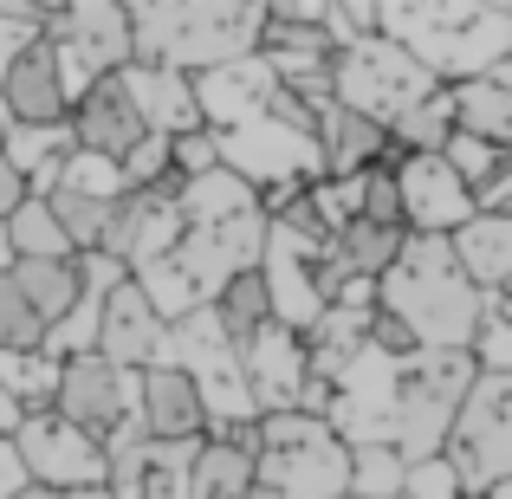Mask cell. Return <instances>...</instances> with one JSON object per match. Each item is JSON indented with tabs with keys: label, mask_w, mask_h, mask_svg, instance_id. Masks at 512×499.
Returning a JSON list of instances; mask_svg holds the SVG:
<instances>
[{
	"label": "cell",
	"mask_w": 512,
	"mask_h": 499,
	"mask_svg": "<svg viewBox=\"0 0 512 499\" xmlns=\"http://www.w3.org/2000/svg\"><path fill=\"white\" fill-rule=\"evenodd\" d=\"M376 312L396 318V325L415 337V350H474L487 292L454 260V240L409 234V247L396 253V266L376 279Z\"/></svg>",
	"instance_id": "6da1fadb"
},
{
	"label": "cell",
	"mask_w": 512,
	"mask_h": 499,
	"mask_svg": "<svg viewBox=\"0 0 512 499\" xmlns=\"http://www.w3.org/2000/svg\"><path fill=\"white\" fill-rule=\"evenodd\" d=\"M376 33L396 39L441 85H467L512 59V7L487 0H396L376 7Z\"/></svg>",
	"instance_id": "7a4b0ae2"
},
{
	"label": "cell",
	"mask_w": 512,
	"mask_h": 499,
	"mask_svg": "<svg viewBox=\"0 0 512 499\" xmlns=\"http://www.w3.org/2000/svg\"><path fill=\"white\" fill-rule=\"evenodd\" d=\"M130 39H137V65L201 78L260 52L266 7L260 0H143L130 7Z\"/></svg>",
	"instance_id": "3957f363"
},
{
	"label": "cell",
	"mask_w": 512,
	"mask_h": 499,
	"mask_svg": "<svg viewBox=\"0 0 512 499\" xmlns=\"http://www.w3.org/2000/svg\"><path fill=\"white\" fill-rule=\"evenodd\" d=\"M247 499H350V448L325 415H260Z\"/></svg>",
	"instance_id": "277c9868"
},
{
	"label": "cell",
	"mask_w": 512,
	"mask_h": 499,
	"mask_svg": "<svg viewBox=\"0 0 512 499\" xmlns=\"http://www.w3.org/2000/svg\"><path fill=\"white\" fill-rule=\"evenodd\" d=\"M474 376L480 370H474L467 350H415V357H402V376H396V454L409 467L448 454L454 415H461Z\"/></svg>",
	"instance_id": "5b68a950"
},
{
	"label": "cell",
	"mask_w": 512,
	"mask_h": 499,
	"mask_svg": "<svg viewBox=\"0 0 512 499\" xmlns=\"http://www.w3.org/2000/svg\"><path fill=\"white\" fill-rule=\"evenodd\" d=\"M435 91H441V78H428L422 65H415L396 39H383V33L344 46L338 65H331V98H338L344 111L383 124V130H396L402 117H409L415 104H428Z\"/></svg>",
	"instance_id": "8992f818"
},
{
	"label": "cell",
	"mask_w": 512,
	"mask_h": 499,
	"mask_svg": "<svg viewBox=\"0 0 512 499\" xmlns=\"http://www.w3.org/2000/svg\"><path fill=\"white\" fill-rule=\"evenodd\" d=\"M46 39L59 52V72L72 104L85 98L98 78H117L137 59V39H130V7L117 0H78V7H46Z\"/></svg>",
	"instance_id": "52a82bcc"
},
{
	"label": "cell",
	"mask_w": 512,
	"mask_h": 499,
	"mask_svg": "<svg viewBox=\"0 0 512 499\" xmlns=\"http://www.w3.org/2000/svg\"><path fill=\"white\" fill-rule=\"evenodd\" d=\"M448 467L467 499H487L512 480V376H474L448 435Z\"/></svg>",
	"instance_id": "ba28073f"
},
{
	"label": "cell",
	"mask_w": 512,
	"mask_h": 499,
	"mask_svg": "<svg viewBox=\"0 0 512 499\" xmlns=\"http://www.w3.org/2000/svg\"><path fill=\"white\" fill-rule=\"evenodd\" d=\"M221 169H234L247 188L273 195V188H299V182H325V156H318L312 130L279 124L273 111L253 117V124L227 130L221 137Z\"/></svg>",
	"instance_id": "9c48e42d"
},
{
	"label": "cell",
	"mask_w": 512,
	"mask_h": 499,
	"mask_svg": "<svg viewBox=\"0 0 512 499\" xmlns=\"http://www.w3.org/2000/svg\"><path fill=\"white\" fill-rule=\"evenodd\" d=\"M13 448H20L26 480H33L39 493H104V480H111L104 448L52 409L26 415V422L13 428Z\"/></svg>",
	"instance_id": "30bf717a"
},
{
	"label": "cell",
	"mask_w": 512,
	"mask_h": 499,
	"mask_svg": "<svg viewBox=\"0 0 512 499\" xmlns=\"http://www.w3.org/2000/svg\"><path fill=\"white\" fill-rule=\"evenodd\" d=\"M396 376H402V357H383V350L370 344L338 383H331L325 422L344 448H396Z\"/></svg>",
	"instance_id": "8fae6325"
},
{
	"label": "cell",
	"mask_w": 512,
	"mask_h": 499,
	"mask_svg": "<svg viewBox=\"0 0 512 499\" xmlns=\"http://www.w3.org/2000/svg\"><path fill=\"white\" fill-rule=\"evenodd\" d=\"M52 415H65L72 428H85L104 448V441L137 415V376L104 363L98 350H91V357H72V363H59V402H52Z\"/></svg>",
	"instance_id": "7c38bea8"
},
{
	"label": "cell",
	"mask_w": 512,
	"mask_h": 499,
	"mask_svg": "<svg viewBox=\"0 0 512 499\" xmlns=\"http://www.w3.org/2000/svg\"><path fill=\"white\" fill-rule=\"evenodd\" d=\"M331 247V240H325ZM318 240H299L292 227H273L266 221V253H260V279H266V299H273V325L286 331H312L325 318V286H318Z\"/></svg>",
	"instance_id": "4fadbf2b"
},
{
	"label": "cell",
	"mask_w": 512,
	"mask_h": 499,
	"mask_svg": "<svg viewBox=\"0 0 512 499\" xmlns=\"http://www.w3.org/2000/svg\"><path fill=\"white\" fill-rule=\"evenodd\" d=\"M389 163H396V195H402V227L409 234L454 240L480 214L474 188L441 163V156H389Z\"/></svg>",
	"instance_id": "5bb4252c"
},
{
	"label": "cell",
	"mask_w": 512,
	"mask_h": 499,
	"mask_svg": "<svg viewBox=\"0 0 512 499\" xmlns=\"http://www.w3.org/2000/svg\"><path fill=\"white\" fill-rule=\"evenodd\" d=\"M175 195H182V182H163V188H130V195L111 208L104 260L130 266V273H143V266L163 260L175 240L188 234V221H182V208H175Z\"/></svg>",
	"instance_id": "9a60e30c"
},
{
	"label": "cell",
	"mask_w": 512,
	"mask_h": 499,
	"mask_svg": "<svg viewBox=\"0 0 512 499\" xmlns=\"http://www.w3.org/2000/svg\"><path fill=\"white\" fill-rule=\"evenodd\" d=\"M98 357L117 363V370H130V376H143V370H156V363H169V325H163V312L143 299L137 279H124V286L104 292Z\"/></svg>",
	"instance_id": "2e32d148"
},
{
	"label": "cell",
	"mask_w": 512,
	"mask_h": 499,
	"mask_svg": "<svg viewBox=\"0 0 512 499\" xmlns=\"http://www.w3.org/2000/svg\"><path fill=\"white\" fill-rule=\"evenodd\" d=\"M240 370H247L253 409L260 415H299L305 389H312V363H305V337L286 325H266L240 344Z\"/></svg>",
	"instance_id": "e0dca14e"
},
{
	"label": "cell",
	"mask_w": 512,
	"mask_h": 499,
	"mask_svg": "<svg viewBox=\"0 0 512 499\" xmlns=\"http://www.w3.org/2000/svg\"><path fill=\"white\" fill-rule=\"evenodd\" d=\"M0 111H7L13 124H26V130H59V124H72V91H65V72H59L52 39L26 46L20 59L7 65V78H0Z\"/></svg>",
	"instance_id": "ac0fdd59"
},
{
	"label": "cell",
	"mask_w": 512,
	"mask_h": 499,
	"mask_svg": "<svg viewBox=\"0 0 512 499\" xmlns=\"http://www.w3.org/2000/svg\"><path fill=\"white\" fill-rule=\"evenodd\" d=\"M143 137H150V130H143V117H137V104H130L124 78H98V85L72 104V143H78V156L124 163Z\"/></svg>",
	"instance_id": "d6986e66"
},
{
	"label": "cell",
	"mask_w": 512,
	"mask_h": 499,
	"mask_svg": "<svg viewBox=\"0 0 512 499\" xmlns=\"http://www.w3.org/2000/svg\"><path fill=\"white\" fill-rule=\"evenodd\" d=\"M273 91H279V78H273V65H266L260 52H253V59H240V65H221V72H201V78H195L201 124H208L214 137H227V130L266 117Z\"/></svg>",
	"instance_id": "ffe728a7"
},
{
	"label": "cell",
	"mask_w": 512,
	"mask_h": 499,
	"mask_svg": "<svg viewBox=\"0 0 512 499\" xmlns=\"http://www.w3.org/2000/svg\"><path fill=\"white\" fill-rule=\"evenodd\" d=\"M137 422L150 428V441L188 448V441H208V409H201V389L188 383V370L156 363L137 376Z\"/></svg>",
	"instance_id": "44dd1931"
},
{
	"label": "cell",
	"mask_w": 512,
	"mask_h": 499,
	"mask_svg": "<svg viewBox=\"0 0 512 499\" xmlns=\"http://www.w3.org/2000/svg\"><path fill=\"white\" fill-rule=\"evenodd\" d=\"M124 91H130V104H137V117H143V130L150 137H188V130H208L201 124V104H195V78L188 72H169V65H137L130 59L124 72Z\"/></svg>",
	"instance_id": "7402d4cb"
},
{
	"label": "cell",
	"mask_w": 512,
	"mask_h": 499,
	"mask_svg": "<svg viewBox=\"0 0 512 499\" xmlns=\"http://www.w3.org/2000/svg\"><path fill=\"white\" fill-rule=\"evenodd\" d=\"M318 156H325V182H350V175L389 163L396 150H389L383 124H370V117L344 111V104L331 98V104H318Z\"/></svg>",
	"instance_id": "603a6c76"
},
{
	"label": "cell",
	"mask_w": 512,
	"mask_h": 499,
	"mask_svg": "<svg viewBox=\"0 0 512 499\" xmlns=\"http://www.w3.org/2000/svg\"><path fill=\"white\" fill-rule=\"evenodd\" d=\"M448 91H454V130L461 137L512 150V59L480 72V78H467V85H448Z\"/></svg>",
	"instance_id": "cb8c5ba5"
},
{
	"label": "cell",
	"mask_w": 512,
	"mask_h": 499,
	"mask_svg": "<svg viewBox=\"0 0 512 499\" xmlns=\"http://www.w3.org/2000/svg\"><path fill=\"white\" fill-rule=\"evenodd\" d=\"M454 260L467 266V279H474L487 299L512 292V214H474V221L454 234Z\"/></svg>",
	"instance_id": "d4e9b609"
},
{
	"label": "cell",
	"mask_w": 512,
	"mask_h": 499,
	"mask_svg": "<svg viewBox=\"0 0 512 499\" xmlns=\"http://www.w3.org/2000/svg\"><path fill=\"white\" fill-rule=\"evenodd\" d=\"M13 286H20V299L33 305L39 325H59L65 312H72L78 299H85V260H13L7 266Z\"/></svg>",
	"instance_id": "484cf974"
},
{
	"label": "cell",
	"mask_w": 512,
	"mask_h": 499,
	"mask_svg": "<svg viewBox=\"0 0 512 499\" xmlns=\"http://www.w3.org/2000/svg\"><path fill=\"white\" fill-rule=\"evenodd\" d=\"M175 208H182L188 227H234V221H247V214H266L260 188H247L234 169H214V175H201V182H182Z\"/></svg>",
	"instance_id": "4316f807"
},
{
	"label": "cell",
	"mask_w": 512,
	"mask_h": 499,
	"mask_svg": "<svg viewBox=\"0 0 512 499\" xmlns=\"http://www.w3.org/2000/svg\"><path fill=\"white\" fill-rule=\"evenodd\" d=\"M253 493V448L240 441H201L188 467V499H247Z\"/></svg>",
	"instance_id": "83f0119b"
},
{
	"label": "cell",
	"mask_w": 512,
	"mask_h": 499,
	"mask_svg": "<svg viewBox=\"0 0 512 499\" xmlns=\"http://www.w3.org/2000/svg\"><path fill=\"white\" fill-rule=\"evenodd\" d=\"M0 389L20 402V415H39L59 402V363L46 350H0Z\"/></svg>",
	"instance_id": "f1b7e54d"
},
{
	"label": "cell",
	"mask_w": 512,
	"mask_h": 499,
	"mask_svg": "<svg viewBox=\"0 0 512 499\" xmlns=\"http://www.w3.org/2000/svg\"><path fill=\"white\" fill-rule=\"evenodd\" d=\"M7 253L13 260H78L65 227H59V214L46 208V195H33L20 214H7Z\"/></svg>",
	"instance_id": "f546056e"
},
{
	"label": "cell",
	"mask_w": 512,
	"mask_h": 499,
	"mask_svg": "<svg viewBox=\"0 0 512 499\" xmlns=\"http://www.w3.org/2000/svg\"><path fill=\"white\" fill-rule=\"evenodd\" d=\"M448 137H454V91L441 85L435 98L415 104V111L389 130V150H396V156H441V150H448Z\"/></svg>",
	"instance_id": "4dcf8cb0"
},
{
	"label": "cell",
	"mask_w": 512,
	"mask_h": 499,
	"mask_svg": "<svg viewBox=\"0 0 512 499\" xmlns=\"http://www.w3.org/2000/svg\"><path fill=\"white\" fill-rule=\"evenodd\" d=\"M46 208L59 214L65 240H72V253L85 260V253H104V234H111V208L117 201H91V195H72V188H52Z\"/></svg>",
	"instance_id": "1f68e13d"
},
{
	"label": "cell",
	"mask_w": 512,
	"mask_h": 499,
	"mask_svg": "<svg viewBox=\"0 0 512 499\" xmlns=\"http://www.w3.org/2000/svg\"><path fill=\"white\" fill-rule=\"evenodd\" d=\"M214 318L227 325V337H234V344H247L253 331L273 325V299H266L260 266H253V273H240V279H227V292L214 299Z\"/></svg>",
	"instance_id": "d6a6232c"
},
{
	"label": "cell",
	"mask_w": 512,
	"mask_h": 499,
	"mask_svg": "<svg viewBox=\"0 0 512 499\" xmlns=\"http://www.w3.org/2000/svg\"><path fill=\"white\" fill-rule=\"evenodd\" d=\"M409 461L396 448H350V499H402Z\"/></svg>",
	"instance_id": "836d02e7"
},
{
	"label": "cell",
	"mask_w": 512,
	"mask_h": 499,
	"mask_svg": "<svg viewBox=\"0 0 512 499\" xmlns=\"http://www.w3.org/2000/svg\"><path fill=\"white\" fill-rule=\"evenodd\" d=\"M474 370L480 376H512V299H487V312H480V331H474Z\"/></svg>",
	"instance_id": "e575fe53"
},
{
	"label": "cell",
	"mask_w": 512,
	"mask_h": 499,
	"mask_svg": "<svg viewBox=\"0 0 512 499\" xmlns=\"http://www.w3.org/2000/svg\"><path fill=\"white\" fill-rule=\"evenodd\" d=\"M195 448H169V441H150V461H143V487L137 499H188V467H195Z\"/></svg>",
	"instance_id": "d590c367"
},
{
	"label": "cell",
	"mask_w": 512,
	"mask_h": 499,
	"mask_svg": "<svg viewBox=\"0 0 512 499\" xmlns=\"http://www.w3.org/2000/svg\"><path fill=\"white\" fill-rule=\"evenodd\" d=\"M52 188H72V195H91V201H124L130 195L124 169L104 163V156H78V150H72V163L59 169V182H52Z\"/></svg>",
	"instance_id": "8d00e7d4"
},
{
	"label": "cell",
	"mask_w": 512,
	"mask_h": 499,
	"mask_svg": "<svg viewBox=\"0 0 512 499\" xmlns=\"http://www.w3.org/2000/svg\"><path fill=\"white\" fill-rule=\"evenodd\" d=\"M506 156H512V150H493V143H480V137H461V130H454V137H448V150H441V163H448V169H454V175H461V182L480 195V188H487L493 175H500V163H506Z\"/></svg>",
	"instance_id": "74e56055"
},
{
	"label": "cell",
	"mask_w": 512,
	"mask_h": 499,
	"mask_svg": "<svg viewBox=\"0 0 512 499\" xmlns=\"http://www.w3.org/2000/svg\"><path fill=\"white\" fill-rule=\"evenodd\" d=\"M46 344V325L33 318V305L20 299L13 273H0V350H39Z\"/></svg>",
	"instance_id": "f35d334b"
},
{
	"label": "cell",
	"mask_w": 512,
	"mask_h": 499,
	"mask_svg": "<svg viewBox=\"0 0 512 499\" xmlns=\"http://www.w3.org/2000/svg\"><path fill=\"white\" fill-rule=\"evenodd\" d=\"M169 169H175V182H201V175H214V169H221V137H214V130H188V137H175L169 143Z\"/></svg>",
	"instance_id": "ab89813d"
},
{
	"label": "cell",
	"mask_w": 512,
	"mask_h": 499,
	"mask_svg": "<svg viewBox=\"0 0 512 499\" xmlns=\"http://www.w3.org/2000/svg\"><path fill=\"white\" fill-rule=\"evenodd\" d=\"M117 169H124V188H163V182H175V169H169V137H143Z\"/></svg>",
	"instance_id": "60d3db41"
},
{
	"label": "cell",
	"mask_w": 512,
	"mask_h": 499,
	"mask_svg": "<svg viewBox=\"0 0 512 499\" xmlns=\"http://www.w3.org/2000/svg\"><path fill=\"white\" fill-rule=\"evenodd\" d=\"M402 499H467V493H461V480H454L448 454H435V461H415V467H409Z\"/></svg>",
	"instance_id": "b9f144b4"
},
{
	"label": "cell",
	"mask_w": 512,
	"mask_h": 499,
	"mask_svg": "<svg viewBox=\"0 0 512 499\" xmlns=\"http://www.w3.org/2000/svg\"><path fill=\"white\" fill-rule=\"evenodd\" d=\"M26 201H33V182H26L20 163H13V156L0 150V227H7V214H20Z\"/></svg>",
	"instance_id": "7bdbcfd3"
},
{
	"label": "cell",
	"mask_w": 512,
	"mask_h": 499,
	"mask_svg": "<svg viewBox=\"0 0 512 499\" xmlns=\"http://www.w3.org/2000/svg\"><path fill=\"white\" fill-rule=\"evenodd\" d=\"M20 493H33L26 461H20V448H13V441H0V499H20Z\"/></svg>",
	"instance_id": "ee69618b"
},
{
	"label": "cell",
	"mask_w": 512,
	"mask_h": 499,
	"mask_svg": "<svg viewBox=\"0 0 512 499\" xmlns=\"http://www.w3.org/2000/svg\"><path fill=\"white\" fill-rule=\"evenodd\" d=\"M474 208H480V214H512V156L500 163V175H493V182L474 195Z\"/></svg>",
	"instance_id": "f6af8a7d"
},
{
	"label": "cell",
	"mask_w": 512,
	"mask_h": 499,
	"mask_svg": "<svg viewBox=\"0 0 512 499\" xmlns=\"http://www.w3.org/2000/svg\"><path fill=\"white\" fill-rule=\"evenodd\" d=\"M26 415H20V402L7 396V389H0V441H13V428H20Z\"/></svg>",
	"instance_id": "bcb514c9"
},
{
	"label": "cell",
	"mask_w": 512,
	"mask_h": 499,
	"mask_svg": "<svg viewBox=\"0 0 512 499\" xmlns=\"http://www.w3.org/2000/svg\"><path fill=\"white\" fill-rule=\"evenodd\" d=\"M20 499H111V493H39L33 487V493H20Z\"/></svg>",
	"instance_id": "7dc6e473"
},
{
	"label": "cell",
	"mask_w": 512,
	"mask_h": 499,
	"mask_svg": "<svg viewBox=\"0 0 512 499\" xmlns=\"http://www.w3.org/2000/svg\"><path fill=\"white\" fill-rule=\"evenodd\" d=\"M13 266V253H7V227H0V273H7Z\"/></svg>",
	"instance_id": "c3c4849f"
},
{
	"label": "cell",
	"mask_w": 512,
	"mask_h": 499,
	"mask_svg": "<svg viewBox=\"0 0 512 499\" xmlns=\"http://www.w3.org/2000/svg\"><path fill=\"white\" fill-rule=\"evenodd\" d=\"M487 499H512V480H500V487H493V493H487Z\"/></svg>",
	"instance_id": "681fc988"
},
{
	"label": "cell",
	"mask_w": 512,
	"mask_h": 499,
	"mask_svg": "<svg viewBox=\"0 0 512 499\" xmlns=\"http://www.w3.org/2000/svg\"><path fill=\"white\" fill-rule=\"evenodd\" d=\"M506 299H512V292H506Z\"/></svg>",
	"instance_id": "f907efd6"
}]
</instances>
